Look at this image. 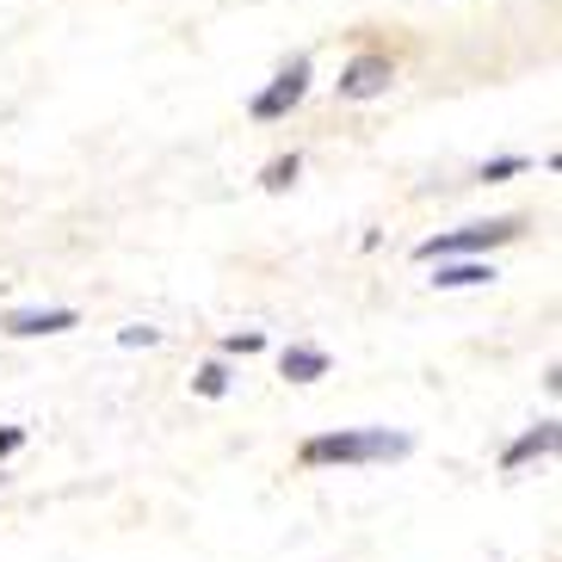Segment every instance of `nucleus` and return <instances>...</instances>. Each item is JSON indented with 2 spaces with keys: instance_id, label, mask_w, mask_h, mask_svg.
<instances>
[{
  "instance_id": "nucleus-1",
  "label": "nucleus",
  "mask_w": 562,
  "mask_h": 562,
  "mask_svg": "<svg viewBox=\"0 0 562 562\" xmlns=\"http://www.w3.org/2000/svg\"><path fill=\"white\" fill-rule=\"evenodd\" d=\"M414 439L408 432H390V427H340V432H315V439H303L297 458L310 463V470H328V463H396L408 458Z\"/></svg>"
},
{
  "instance_id": "nucleus-2",
  "label": "nucleus",
  "mask_w": 562,
  "mask_h": 562,
  "mask_svg": "<svg viewBox=\"0 0 562 562\" xmlns=\"http://www.w3.org/2000/svg\"><path fill=\"white\" fill-rule=\"evenodd\" d=\"M519 235V216H495V223H470V229H458V235H427L420 241V260H451V254H488V248H501V241H513Z\"/></svg>"
},
{
  "instance_id": "nucleus-3",
  "label": "nucleus",
  "mask_w": 562,
  "mask_h": 562,
  "mask_svg": "<svg viewBox=\"0 0 562 562\" xmlns=\"http://www.w3.org/2000/svg\"><path fill=\"white\" fill-rule=\"evenodd\" d=\"M303 93H310V56H291V63L272 75V87H260V93H254V117H260V124H272V117H284L291 105H303Z\"/></svg>"
},
{
  "instance_id": "nucleus-4",
  "label": "nucleus",
  "mask_w": 562,
  "mask_h": 562,
  "mask_svg": "<svg viewBox=\"0 0 562 562\" xmlns=\"http://www.w3.org/2000/svg\"><path fill=\"white\" fill-rule=\"evenodd\" d=\"M390 81H396V63H390V56H378V50H364V56H352V63L340 68V100H352V105L383 100V93H390Z\"/></svg>"
},
{
  "instance_id": "nucleus-5",
  "label": "nucleus",
  "mask_w": 562,
  "mask_h": 562,
  "mask_svg": "<svg viewBox=\"0 0 562 562\" xmlns=\"http://www.w3.org/2000/svg\"><path fill=\"white\" fill-rule=\"evenodd\" d=\"M427 266H432V284H439V291L495 284V266H488V254H451V260H427Z\"/></svg>"
},
{
  "instance_id": "nucleus-6",
  "label": "nucleus",
  "mask_w": 562,
  "mask_h": 562,
  "mask_svg": "<svg viewBox=\"0 0 562 562\" xmlns=\"http://www.w3.org/2000/svg\"><path fill=\"white\" fill-rule=\"evenodd\" d=\"M75 322H81L75 310H13L7 315V334L13 340H37V334H68Z\"/></svg>"
},
{
  "instance_id": "nucleus-7",
  "label": "nucleus",
  "mask_w": 562,
  "mask_h": 562,
  "mask_svg": "<svg viewBox=\"0 0 562 562\" xmlns=\"http://www.w3.org/2000/svg\"><path fill=\"white\" fill-rule=\"evenodd\" d=\"M557 451V420H538V427L526 432V439H513L507 458H501V470H526L531 458H550Z\"/></svg>"
},
{
  "instance_id": "nucleus-8",
  "label": "nucleus",
  "mask_w": 562,
  "mask_h": 562,
  "mask_svg": "<svg viewBox=\"0 0 562 562\" xmlns=\"http://www.w3.org/2000/svg\"><path fill=\"white\" fill-rule=\"evenodd\" d=\"M279 371L291 383H315V378H328V352H322V347H284Z\"/></svg>"
},
{
  "instance_id": "nucleus-9",
  "label": "nucleus",
  "mask_w": 562,
  "mask_h": 562,
  "mask_svg": "<svg viewBox=\"0 0 562 562\" xmlns=\"http://www.w3.org/2000/svg\"><path fill=\"white\" fill-rule=\"evenodd\" d=\"M297 173H303V161H297V155H279V161H272V167H266V192H291V186H297Z\"/></svg>"
},
{
  "instance_id": "nucleus-10",
  "label": "nucleus",
  "mask_w": 562,
  "mask_h": 562,
  "mask_svg": "<svg viewBox=\"0 0 562 562\" xmlns=\"http://www.w3.org/2000/svg\"><path fill=\"white\" fill-rule=\"evenodd\" d=\"M513 173H526V161H519V155H495V161H482V180H488V186L513 180Z\"/></svg>"
},
{
  "instance_id": "nucleus-11",
  "label": "nucleus",
  "mask_w": 562,
  "mask_h": 562,
  "mask_svg": "<svg viewBox=\"0 0 562 562\" xmlns=\"http://www.w3.org/2000/svg\"><path fill=\"white\" fill-rule=\"evenodd\" d=\"M223 390H229V371H223V364H204L199 371V396H223Z\"/></svg>"
},
{
  "instance_id": "nucleus-12",
  "label": "nucleus",
  "mask_w": 562,
  "mask_h": 562,
  "mask_svg": "<svg viewBox=\"0 0 562 562\" xmlns=\"http://www.w3.org/2000/svg\"><path fill=\"white\" fill-rule=\"evenodd\" d=\"M117 340H124V347H155L161 334H155V328H124V334H117Z\"/></svg>"
},
{
  "instance_id": "nucleus-13",
  "label": "nucleus",
  "mask_w": 562,
  "mask_h": 562,
  "mask_svg": "<svg viewBox=\"0 0 562 562\" xmlns=\"http://www.w3.org/2000/svg\"><path fill=\"white\" fill-rule=\"evenodd\" d=\"M223 347H229V352H260L266 340H260V334H229V340H223Z\"/></svg>"
},
{
  "instance_id": "nucleus-14",
  "label": "nucleus",
  "mask_w": 562,
  "mask_h": 562,
  "mask_svg": "<svg viewBox=\"0 0 562 562\" xmlns=\"http://www.w3.org/2000/svg\"><path fill=\"white\" fill-rule=\"evenodd\" d=\"M19 446H25V432H19V427H0V458H13Z\"/></svg>"
}]
</instances>
